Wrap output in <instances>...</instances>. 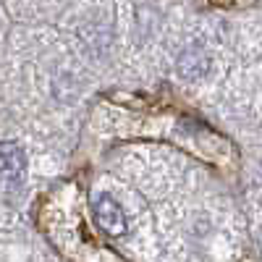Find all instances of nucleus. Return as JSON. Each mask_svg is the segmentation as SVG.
<instances>
[{"instance_id": "obj_1", "label": "nucleus", "mask_w": 262, "mask_h": 262, "mask_svg": "<svg viewBox=\"0 0 262 262\" xmlns=\"http://www.w3.org/2000/svg\"><path fill=\"white\" fill-rule=\"evenodd\" d=\"M92 210H95L97 226H100L105 233H111V236H123V233H126V215H123L121 205L113 200L111 194L95 196Z\"/></svg>"}, {"instance_id": "obj_2", "label": "nucleus", "mask_w": 262, "mask_h": 262, "mask_svg": "<svg viewBox=\"0 0 262 262\" xmlns=\"http://www.w3.org/2000/svg\"><path fill=\"white\" fill-rule=\"evenodd\" d=\"M0 176L13 184H18L24 176V152L13 142H6L0 147Z\"/></svg>"}]
</instances>
